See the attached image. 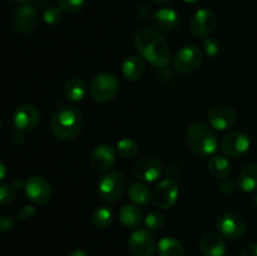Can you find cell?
I'll return each instance as SVG.
<instances>
[{"mask_svg": "<svg viewBox=\"0 0 257 256\" xmlns=\"http://www.w3.org/2000/svg\"><path fill=\"white\" fill-rule=\"evenodd\" d=\"M43 19L47 24L54 25L60 22L62 19V10L57 7H49L45 9L44 14H43Z\"/></svg>", "mask_w": 257, "mask_h": 256, "instance_id": "1f68e13d", "label": "cell"}, {"mask_svg": "<svg viewBox=\"0 0 257 256\" xmlns=\"http://www.w3.org/2000/svg\"><path fill=\"white\" fill-rule=\"evenodd\" d=\"M69 256H89V255H88V253L83 250H75V251H73Z\"/></svg>", "mask_w": 257, "mask_h": 256, "instance_id": "60d3db41", "label": "cell"}, {"mask_svg": "<svg viewBox=\"0 0 257 256\" xmlns=\"http://www.w3.org/2000/svg\"><path fill=\"white\" fill-rule=\"evenodd\" d=\"M220 42L215 38L207 37L205 38V42H203V48H205L206 54L210 55V57H215L220 53Z\"/></svg>", "mask_w": 257, "mask_h": 256, "instance_id": "d6a6232c", "label": "cell"}, {"mask_svg": "<svg viewBox=\"0 0 257 256\" xmlns=\"http://www.w3.org/2000/svg\"><path fill=\"white\" fill-rule=\"evenodd\" d=\"M5 175H7V168H5L4 163L0 161V181L5 177Z\"/></svg>", "mask_w": 257, "mask_h": 256, "instance_id": "ab89813d", "label": "cell"}, {"mask_svg": "<svg viewBox=\"0 0 257 256\" xmlns=\"http://www.w3.org/2000/svg\"><path fill=\"white\" fill-rule=\"evenodd\" d=\"M185 3H187V4H196V3L201 2V0H183Z\"/></svg>", "mask_w": 257, "mask_h": 256, "instance_id": "b9f144b4", "label": "cell"}, {"mask_svg": "<svg viewBox=\"0 0 257 256\" xmlns=\"http://www.w3.org/2000/svg\"><path fill=\"white\" fill-rule=\"evenodd\" d=\"M13 122L17 130L29 132L35 130L40 122V113L37 107L32 104H23L17 108L13 115Z\"/></svg>", "mask_w": 257, "mask_h": 256, "instance_id": "5bb4252c", "label": "cell"}, {"mask_svg": "<svg viewBox=\"0 0 257 256\" xmlns=\"http://www.w3.org/2000/svg\"><path fill=\"white\" fill-rule=\"evenodd\" d=\"M0 131H2V123H0Z\"/></svg>", "mask_w": 257, "mask_h": 256, "instance_id": "bcb514c9", "label": "cell"}, {"mask_svg": "<svg viewBox=\"0 0 257 256\" xmlns=\"http://www.w3.org/2000/svg\"><path fill=\"white\" fill-rule=\"evenodd\" d=\"M237 185L243 192L257 191V165H248L241 171L237 177Z\"/></svg>", "mask_w": 257, "mask_h": 256, "instance_id": "603a6c76", "label": "cell"}, {"mask_svg": "<svg viewBox=\"0 0 257 256\" xmlns=\"http://www.w3.org/2000/svg\"><path fill=\"white\" fill-rule=\"evenodd\" d=\"M152 2L158 3V4H163V3H167V2H170V0H152Z\"/></svg>", "mask_w": 257, "mask_h": 256, "instance_id": "ee69618b", "label": "cell"}, {"mask_svg": "<svg viewBox=\"0 0 257 256\" xmlns=\"http://www.w3.org/2000/svg\"><path fill=\"white\" fill-rule=\"evenodd\" d=\"M119 82L112 73H100L93 78L89 87V94L94 102L108 103L117 95Z\"/></svg>", "mask_w": 257, "mask_h": 256, "instance_id": "5b68a950", "label": "cell"}, {"mask_svg": "<svg viewBox=\"0 0 257 256\" xmlns=\"http://www.w3.org/2000/svg\"><path fill=\"white\" fill-rule=\"evenodd\" d=\"M128 246L133 256H153L157 248L153 236L143 228H138L131 233Z\"/></svg>", "mask_w": 257, "mask_h": 256, "instance_id": "9c48e42d", "label": "cell"}, {"mask_svg": "<svg viewBox=\"0 0 257 256\" xmlns=\"http://www.w3.org/2000/svg\"><path fill=\"white\" fill-rule=\"evenodd\" d=\"M15 225V221L12 216H0V232H7L12 230Z\"/></svg>", "mask_w": 257, "mask_h": 256, "instance_id": "d590c367", "label": "cell"}, {"mask_svg": "<svg viewBox=\"0 0 257 256\" xmlns=\"http://www.w3.org/2000/svg\"><path fill=\"white\" fill-rule=\"evenodd\" d=\"M127 190V178L119 171H109L98 182V195L103 201L115 202Z\"/></svg>", "mask_w": 257, "mask_h": 256, "instance_id": "277c9868", "label": "cell"}, {"mask_svg": "<svg viewBox=\"0 0 257 256\" xmlns=\"http://www.w3.org/2000/svg\"><path fill=\"white\" fill-rule=\"evenodd\" d=\"M207 166L211 175L215 178H218V180L227 178L231 173V163L225 156H211L210 160H208Z\"/></svg>", "mask_w": 257, "mask_h": 256, "instance_id": "7402d4cb", "label": "cell"}, {"mask_svg": "<svg viewBox=\"0 0 257 256\" xmlns=\"http://www.w3.org/2000/svg\"><path fill=\"white\" fill-rule=\"evenodd\" d=\"M92 221L94 223L95 227L100 228V230H104V228L109 227L113 222V211L110 207L107 206H102V207H98L94 211L92 216Z\"/></svg>", "mask_w": 257, "mask_h": 256, "instance_id": "83f0119b", "label": "cell"}, {"mask_svg": "<svg viewBox=\"0 0 257 256\" xmlns=\"http://www.w3.org/2000/svg\"><path fill=\"white\" fill-rule=\"evenodd\" d=\"M119 221L125 227L136 228L142 223L143 213L137 206L125 205L119 211Z\"/></svg>", "mask_w": 257, "mask_h": 256, "instance_id": "cb8c5ba5", "label": "cell"}, {"mask_svg": "<svg viewBox=\"0 0 257 256\" xmlns=\"http://www.w3.org/2000/svg\"><path fill=\"white\" fill-rule=\"evenodd\" d=\"M87 93V83L80 77L69 78L63 87V94L70 102H80L84 99Z\"/></svg>", "mask_w": 257, "mask_h": 256, "instance_id": "ffe728a7", "label": "cell"}, {"mask_svg": "<svg viewBox=\"0 0 257 256\" xmlns=\"http://www.w3.org/2000/svg\"><path fill=\"white\" fill-rule=\"evenodd\" d=\"M22 180H14L7 185H0V205H9L15 200L17 193L24 187Z\"/></svg>", "mask_w": 257, "mask_h": 256, "instance_id": "4316f807", "label": "cell"}, {"mask_svg": "<svg viewBox=\"0 0 257 256\" xmlns=\"http://www.w3.org/2000/svg\"><path fill=\"white\" fill-rule=\"evenodd\" d=\"M217 230L223 237L236 240L245 235L246 222L236 213H223L217 220Z\"/></svg>", "mask_w": 257, "mask_h": 256, "instance_id": "8fae6325", "label": "cell"}, {"mask_svg": "<svg viewBox=\"0 0 257 256\" xmlns=\"http://www.w3.org/2000/svg\"><path fill=\"white\" fill-rule=\"evenodd\" d=\"M240 256H257V242L246 246V247L241 251Z\"/></svg>", "mask_w": 257, "mask_h": 256, "instance_id": "8d00e7d4", "label": "cell"}, {"mask_svg": "<svg viewBox=\"0 0 257 256\" xmlns=\"http://www.w3.org/2000/svg\"><path fill=\"white\" fill-rule=\"evenodd\" d=\"M115 162V152L112 146L99 145L92 151L89 157V165L97 172H104L112 168Z\"/></svg>", "mask_w": 257, "mask_h": 256, "instance_id": "2e32d148", "label": "cell"}, {"mask_svg": "<svg viewBox=\"0 0 257 256\" xmlns=\"http://www.w3.org/2000/svg\"><path fill=\"white\" fill-rule=\"evenodd\" d=\"M82 113L72 105H64L55 110L50 120L53 135L60 141H72L77 138L82 131Z\"/></svg>", "mask_w": 257, "mask_h": 256, "instance_id": "7a4b0ae2", "label": "cell"}, {"mask_svg": "<svg viewBox=\"0 0 257 256\" xmlns=\"http://www.w3.org/2000/svg\"><path fill=\"white\" fill-rule=\"evenodd\" d=\"M161 172H162V163L156 156H143L135 165L136 177L143 182H155L160 178Z\"/></svg>", "mask_w": 257, "mask_h": 256, "instance_id": "7c38bea8", "label": "cell"}, {"mask_svg": "<svg viewBox=\"0 0 257 256\" xmlns=\"http://www.w3.org/2000/svg\"><path fill=\"white\" fill-rule=\"evenodd\" d=\"M128 196H130V200L132 201L135 205L145 206L151 201L152 193L150 192V188H148L145 183L135 182L131 185L130 188H128Z\"/></svg>", "mask_w": 257, "mask_h": 256, "instance_id": "484cf974", "label": "cell"}, {"mask_svg": "<svg viewBox=\"0 0 257 256\" xmlns=\"http://www.w3.org/2000/svg\"><path fill=\"white\" fill-rule=\"evenodd\" d=\"M35 215V207L34 206H30V205H27V206H23L22 208H20L19 211H18L17 213V217L19 218V220H29L30 217H33V216Z\"/></svg>", "mask_w": 257, "mask_h": 256, "instance_id": "e575fe53", "label": "cell"}, {"mask_svg": "<svg viewBox=\"0 0 257 256\" xmlns=\"http://www.w3.org/2000/svg\"><path fill=\"white\" fill-rule=\"evenodd\" d=\"M200 250L205 256H225L227 251L222 236L217 233H206L200 241Z\"/></svg>", "mask_w": 257, "mask_h": 256, "instance_id": "d6986e66", "label": "cell"}, {"mask_svg": "<svg viewBox=\"0 0 257 256\" xmlns=\"http://www.w3.org/2000/svg\"><path fill=\"white\" fill-rule=\"evenodd\" d=\"M117 153L123 158H131L137 155L138 145L132 138H123L117 142Z\"/></svg>", "mask_w": 257, "mask_h": 256, "instance_id": "f1b7e54d", "label": "cell"}, {"mask_svg": "<svg viewBox=\"0 0 257 256\" xmlns=\"http://www.w3.org/2000/svg\"><path fill=\"white\" fill-rule=\"evenodd\" d=\"M255 203H256V206H257V193H256V196H255Z\"/></svg>", "mask_w": 257, "mask_h": 256, "instance_id": "f6af8a7d", "label": "cell"}, {"mask_svg": "<svg viewBox=\"0 0 257 256\" xmlns=\"http://www.w3.org/2000/svg\"><path fill=\"white\" fill-rule=\"evenodd\" d=\"M145 225L150 231H160L165 225V218L160 212H151L145 217Z\"/></svg>", "mask_w": 257, "mask_h": 256, "instance_id": "4dcf8cb0", "label": "cell"}, {"mask_svg": "<svg viewBox=\"0 0 257 256\" xmlns=\"http://www.w3.org/2000/svg\"><path fill=\"white\" fill-rule=\"evenodd\" d=\"M251 146L250 137L242 131H233L226 135L221 142V151L227 157L236 158L245 155Z\"/></svg>", "mask_w": 257, "mask_h": 256, "instance_id": "ba28073f", "label": "cell"}, {"mask_svg": "<svg viewBox=\"0 0 257 256\" xmlns=\"http://www.w3.org/2000/svg\"><path fill=\"white\" fill-rule=\"evenodd\" d=\"M207 119L210 122V125L217 131H226L230 130L235 125L237 120V115L233 108L226 104L215 105L210 109L207 115Z\"/></svg>", "mask_w": 257, "mask_h": 256, "instance_id": "4fadbf2b", "label": "cell"}, {"mask_svg": "<svg viewBox=\"0 0 257 256\" xmlns=\"http://www.w3.org/2000/svg\"><path fill=\"white\" fill-rule=\"evenodd\" d=\"M25 193L32 202L37 205H44L52 197L50 183L42 176H32L24 185Z\"/></svg>", "mask_w": 257, "mask_h": 256, "instance_id": "30bf717a", "label": "cell"}, {"mask_svg": "<svg viewBox=\"0 0 257 256\" xmlns=\"http://www.w3.org/2000/svg\"><path fill=\"white\" fill-rule=\"evenodd\" d=\"M178 185L173 180L170 178H166V180L161 181L157 186L155 187V190L152 191V201L153 205L158 208H162V210H167L171 208L176 203L178 198Z\"/></svg>", "mask_w": 257, "mask_h": 256, "instance_id": "52a82bcc", "label": "cell"}, {"mask_svg": "<svg viewBox=\"0 0 257 256\" xmlns=\"http://www.w3.org/2000/svg\"><path fill=\"white\" fill-rule=\"evenodd\" d=\"M153 12L150 7H146V5H142V7L138 8V15L143 19H151Z\"/></svg>", "mask_w": 257, "mask_h": 256, "instance_id": "74e56055", "label": "cell"}, {"mask_svg": "<svg viewBox=\"0 0 257 256\" xmlns=\"http://www.w3.org/2000/svg\"><path fill=\"white\" fill-rule=\"evenodd\" d=\"M146 65L142 58L137 55H131L124 59L122 64V74L128 82H137L145 73Z\"/></svg>", "mask_w": 257, "mask_h": 256, "instance_id": "44dd1931", "label": "cell"}, {"mask_svg": "<svg viewBox=\"0 0 257 256\" xmlns=\"http://www.w3.org/2000/svg\"><path fill=\"white\" fill-rule=\"evenodd\" d=\"M157 251L160 256H183V246L177 238L163 237L157 243Z\"/></svg>", "mask_w": 257, "mask_h": 256, "instance_id": "d4e9b609", "label": "cell"}, {"mask_svg": "<svg viewBox=\"0 0 257 256\" xmlns=\"http://www.w3.org/2000/svg\"><path fill=\"white\" fill-rule=\"evenodd\" d=\"M186 145L197 156H211L217 151L218 138L208 125L203 123H192L186 131Z\"/></svg>", "mask_w": 257, "mask_h": 256, "instance_id": "3957f363", "label": "cell"}, {"mask_svg": "<svg viewBox=\"0 0 257 256\" xmlns=\"http://www.w3.org/2000/svg\"><path fill=\"white\" fill-rule=\"evenodd\" d=\"M7 2H9V3H25V2H28V0H7Z\"/></svg>", "mask_w": 257, "mask_h": 256, "instance_id": "7bdbcfd3", "label": "cell"}, {"mask_svg": "<svg viewBox=\"0 0 257 256\" xmlns=\"http://www.w3.org/2000/svg\"><path fill=\"white\" fill-rule=\"evenodd\" d=\"M136 48L141 57L156 68H165L171 60V50L168 43L155 28L145 27L137 32L135 37Z\"/></svg>", "mask_w": 257, "mask_h": 256, "instance_id": "6da1fadb", "label": "cell"}, {"mask_svg": "<svg viewBox=\"0 0 257 256\" xmlns=\"http://www.w3.org/2000/svg\"><path fill=\"white\" fill-rule=\"evenodd\" d=\"M151 23L153 28L160 33H170L177 29L180 24V17L177 13L170 8H162L153 12L151 17Z\"/></svg>", "mask_w": 257, "mask_h": 256, "instance_id": "e0dca14e", "label": "cell"}, {"mask_svg": "<svg viewBox=\"0 0 257 256\" xmlns=\"http://www.w3.org/2000/svg\"><path fill=\"white\" fill-rule=\"evenodd\" d=\"M238 190L237 182L231 180H225L223 182H221V185L218 186V191H220L222 195H232L236 191Z\"/></svg>", "mask_w": 257, "mask_h": 256, "instance_id": "836d02e7", "label": "cell"}, {"mask_svg": "<svg viewBox=\"0 0 257 256\" xmlns=\"http://www.w3.org/2000/svg\"><path fill=\"white\" fill-rule=\"evenodd\" d=\"M39 14L32 5H23L14 17V28L19 33H29L37 28Z\"/></svg>", "mask_w": 257, "mask_h": 256, "instance_id": "ac0fdd59", "label": "cell"}, {"mask_svg": "<svg viewBox=\"0 0 257 256\" xmlns=\"http://www.w3.org/2000/svg\"><path fill=\"white\" fill-rule=\"evenodd\" d=\"M202 62V50L195 44H188L181 48L173 58V67L177 72L190 73L195 70Z\"/></svg>", "mask_w": 257, "mask_h": 256, "instance_id": "8992f818", "label": "cell"}, {"mask_svg": "<svg viewBox=\"0 0 257 256\" xmlns=\"http://www.w3.org/2000/svg\"><path fill=\"white\" fill-rule=\"evenodd\" d=\"M24 141H25L24 132H23V131L17 130V132H14V135H13V142H14L15 145H22V143H24Z\"/></svg>", "mask_w": 257, "mask_h": 256, "instance_id": "f35d334b", "label": "cell"}, {"mask_svg": "<svg viewBox=\"0 0 257 256\" xmlns=\"http://www.w3.org/2000/svg\"><path fill=\"white\" fill-rule=\"evenodd\" d=\"M58 8L67 14H75L84 8L85 0H57Z\"/></svg>", "mask_w": 257, "mask_h": 256, "instance_id": "f546056e", "label": "cell"}, {"mask_svg": "<svg viewBox=\"0 0 257 256\" xmlns=\"http://www.w3.org/2000/svg\"><path fill=\"white\" fill-rule=\"evenodd\" d=\"M216 15L210 9H200L191 19V30L197 38H207L216 27Z\"/></svg>", "mask_w": 257, "mask_h": 256, "instance_id": "9a60e30c", "label": "cell"}]
</instances>
